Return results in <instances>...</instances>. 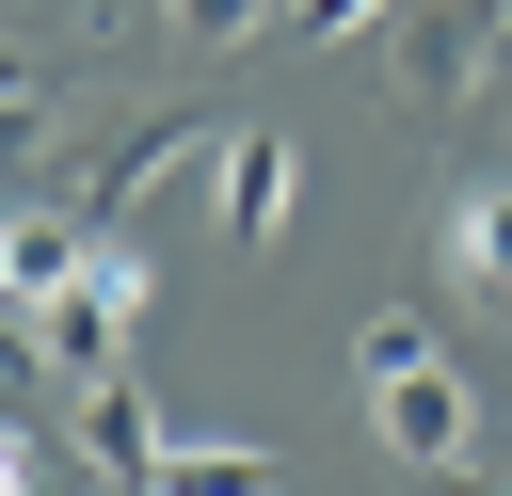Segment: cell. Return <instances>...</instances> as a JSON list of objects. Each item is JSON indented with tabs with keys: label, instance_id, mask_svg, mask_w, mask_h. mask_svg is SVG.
<instances>
[{
	"label": "cell",
	"instance_id": "cell-1",
	"mask_svg": "<svg viewBox=\"0 0 512 496\" xmlns=\"http://www.w3.org/2000/svg\"><path fill=\"white\" fill-rule=\"evenodd\" d=\"M368 432H384L416 480H448V464L480 448V384H464L448 352H416V368H384V384H368Z\"/></svg>",
	"mask_w": 512,
	"mask_h": 496
},
{
	"label": "cell",
	"instance_id": "cell-2",
	"mask_svg": "<svg viewBox=\"0 0 512 496\" xmlns=\"http://www.w3.org/2000/svg\"><path fill=\"white\" fill-rule=\"evenodd\" d=\"M496 48H512V0H400V16H384V64H400V96H464Z\"/></svg>",
	"mask_w": 512,
	"mask_h": 496
},
{
	"label": "cell",
	"instance_id": "cell-3",
	"mask_svg": "<svg viewBox=\"0 0 512 496\" xmlns=\"http://www.w3.org/2000/svg\"><path fill=\"white\" fill-rule=\"evenodd\" d=\"M176 176H224V128H192V112H144V128H112V144L80 160V208L112 224V208H144V192H176Z\"/></svg>",
	"mask_w": 512,
	"mask_h": 496
},
{
	"label": "cell",
	"instance_id": "cell-4",
	"mask_svg": "<svg viewBox=\"0 0 512 496\" xmlns=\"http://www.w3.org/2000/svg\"><path fill=\"white\" fill-rule=\"evenodd\" d=\"M80 272H96V224H80V208H0V320H16V336H32Z\"/></svg>",
	"mask_w": 512,
	"mask_h": 496
},
{
	"label": "cell",
	"instance_id": "cell-5",
	"mask_svg": "<svg viewBox=\"0 0 512 496\" xmlns=\"http://www.w3.org/2000/svg\"><path fill=\"white\" fill-rule=\"evenodd\" d=\"M304 208V144L288 128H224V256H272Z\"/></svg>",
	"mask_w": 512,
	"mask_h": 496
},
{
	"label": "cell",
	"instance_id": "cell-6",
	"mask_svg": "<svg viewBox=\"0 0 512 496\" xmlns=\"http://www.w3.org/2000/svg\"><path fill=\"white\" fill-rule=\"evenodd\" d=\"M64 432H80V464H96V480H128V496L160 480V416H144V384H128V368H112V384H80V400H64Z\"/></svg>",
	"mask_w": 512,
	"mask_h": 496
},
{
	"label": "cell",
	"instance_id": "cell-7",
	"mask_svg": "<svg viewBox=\"0 0 512 496\" xmlns=\"http://www.w3.org/2000/svg\"><path fill=\"white\" fill-rule=\"evenodd\" d=\"M432 256H448V288H480V304H512V176H480V192H448V224H432Z\"/></svg>",
	"mask_w": 512,
	"mask_h": 496
},
{
	"label": "cell",
	"instance_id": "cell-8",
	"mask_svg": "<svg viewBox=\"0 0 512 496\" xmlns=\"http://www.w3.org/2000/svg\"><path fill=\"white\" fill-rule=\"evenodd\" d=\"M144 496H272V448H240V432H160V480Z\"/></svg>",
	"mask_w": 512,
	"mask_h": 496
},
{
	"label": "cell",
	"instance_id": "cell-9",
	"mask_svg": "<svg viewBox=\"0 0 512 496\" xmlns=\"http://www.w3.org/2000/svg\"><path fill=\"white\" fill-rule=\"evenodd\" d=\"M0 144H48V64L0 48Z\"/></svg>",
	"mask_w": 512,
	"mask_h": 496
},
{
	"label": "cell",
	"instance_id": "cell-10",
	"mask_svg": "<svg viewBox=\"0 0 512 496\" xmlns=\"http://www.w3.org/2000/svg\"><path fill=\"white\" fill-rule=\"evenodd\" d=\"M416 352H432V320H416V304H384V320L352 336V368H368V384H384V368H416Z\"/></svg>",
	"mask_w": 512,
	"mask_h": 496
},
{
	"label": "cell",
	"instance_id": "cell-11",
	"mask_svg": "<svg viewBox=\"0 0 512 496\" xmlns=\"http://www.w3.org/2000/svg\"><path fill=\"white\" fill-rule=\"evenodd\" d=\"M176 32L192 48H240V32H272V0H176Z\"/></svg>",
	"mask_w": 512,
	"mask_h": 496
},
{
	"label": "cell",
	"instance_id": "cell-12",
	"mask_svg": "<svg viewBox=\"0 0 512 496\" xmlns=\"http://www.w3.org/2000/svg\"><path fill=\"white\" fill-rule=\"evenodd\" d=\"M384 16H400V0H288V32H320V48H336V32H384Z\"/></svg>",
	"mask_w": 512,
	"mask_h": 496
},
{
	"label": "cell",
	"instance_id": "cell-13",
	"mask_svg": "<svg viewBox=\"0 0 512 496\" xmlns=\"http://www.w3.org/2000/svg\"><path fill=\"white\" fill-rule=\"evenodd\" d=\"M0 496H48V448H32L16 416H0Z\"/></svg>",
	"mask_w": 512,
	"mask_h": 496
},
{
	"label": "cell",
	"instance_id": "cell-14",
	"mask_svg": "<svg viewBox=\"0 0 512 496\" xmlns=\"http://www.w3.org/2000/svg\"><path fill=\"white\" fill-rule=\"evenodd\" d=\"M496 320H512V304H496Z\"/></svg>",
	"mask_w": 512,
	"mask_h": 496
},
{
	"label": "cell",
	"instance_id": "cell-15",
	"mask_svg": "<svg viewBox=\"0 0 512 496\" xmlns=\"http://www.w3.org/2000/svg\"><path fill=\"white\" fill-rule=\"evenodd\" d=\"M496 496H512V480H496Z\"/></svg>",
	"mask_w": 512,
	"mask_h": 496
}]
</instances>
